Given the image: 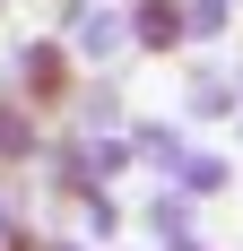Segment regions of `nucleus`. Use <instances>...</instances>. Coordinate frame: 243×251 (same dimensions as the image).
<instances>
[{
  "mask_svg": "<svg viewBox=\"0 0 243 251\" xmlns=\"http://www.w3.org/2000/svg\"><path fill=\"white\" fill-rule=\"evenodd\" d=\"M122 44H130V26H122V18H87V61H113Z\"/></svg>",
  "mask_w": 243,
  "mask_h": 251,
  "instance_id": "20e7f679",
  "label": "nucleus"
},
{
  "mask_svg": "<svg viewBox=\"0 0 243 251\" xmlns=\"http://www.w3.org/2000/svg\"><path fill=\"white\" fill-rule=\"evenodd\" d=\"M226 96H235V87H226L217 70H200V78H191V113H200V122H209V113H226Z\"/></svg>",
  "mask_w": 243,
  "mask_h": 251,
  "instance_id": "39448f33",
  "label": "nucleus"
},
{
  "mask_svg": "<svg viewBox=\"0 0 243 251\" xmlns=\"http://www.w3.org/2000/svg\"><path fill=\"white\" fill-rule=\"evenodd\" d=\"M26 87H35V96H61V87H70V61H61L52 44H35L26 52Z\"/></svg>",
  "mask_w": 243,
  "mask_h": 251,
  "instance_id": "f03ea898",
  "label": "nucleus"
},
{
  "mask_svg": "<svg viewBox=\"0 0 243 251\" xmlns=\"http://www.w3.org/2000/svg\"><path fill=\"white\" fill-rule=\"evenodd\" d=\"M182 35H226V0H182Z\"/></svg>",
  "mask_w": 243,
  "mask_h": 251,
  "instance_id": "7ed1b4c3",
  "label": "nucleus"
},
{
  "mask_svg": "<svg viewBox=\"0 0 243 251\" xmlns=\"http://www.w3.org/2000/svg\"><path fill=\"white\" fill-rule=\"evenodd\" d=\"M165 251H209V243H191V234H174V243H165Z\"/></svg>",
  "mask_w": 243,
  "mask_h": 251,
  "instance_id": "0eeeda50",
  "label": "nucleus"
},
{
  "mask_svg": "<svg viewBox=\"0 0 243 251\" xmlns=\"http://www.w3.org/2000/svg\"><path fill=\"white\" fill-rule=\"evenodd\" d=\"M122 26H130L139 52H174V44H182V0H130Z\"/></svg>",
  "mask_w": 243,
  "mask_h": 251,
  "instance_id": "f257e3e1",
  "label": "nucleus"
},
{
  "mask_svg": "<svg viewBox=\"0 0 243 251\" xmlns=\"http://www.w3.org/2000/svg\"><path fill=\"white\" fill-rule=\"evenodd\" d=\"M35 148V130H26V113L18 104H0V156H26Z\"/></svg>",
  "mask_w": 243,
  "mask_h": 251,
  "instance_id": "423d86ee",
  "label": "nucleus"
}]
</instances>
